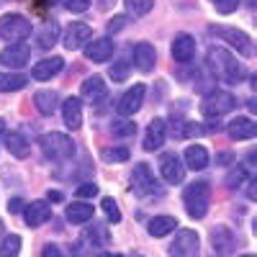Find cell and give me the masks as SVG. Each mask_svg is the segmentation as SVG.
<instances>
[{
  "instance_id": "ba28073f",
  "label": "cell",
  "mask_w": 257,
  "mask_h": 257,
  "mask_svg": "<svg viewBox=\"0 0 257 257\" xmlns=\"http://www.w3.org/2000/svg\"><path fill=\"white\" fill-rule=\"evenodd\" d=\"M198 231H193V229H180L175 234V239L173 244H170V257H196L198 252Z\"/></svg>"
},
{
  "instance_id": "7dc6e473",
  "label": "cell",
  "mask_w": 257,
  "mask_h": 257,
  "mask_svg": "<svg viewBox=\"0 0 257 257\" xmlns=\"http://www.w3.org/2000/svg\"><path fill=\"white\" fill-rule=\"evenodd\" d=\"M0 231H6V226H3V221H0Z\"/></svg>"
},
{
  "instance_id": "60d3db41",
  "label": "cell",
  "mask_w": 257,
  "mask_h": 257,
  "mask_svg": "<svg viewBox=\"0 0 257 257\" xmlns=\"http://www.w3.org/2000/svg\"><path fill=\"white\" fill-rule=\"evenodd\" d=\"M8 208H11V213H21V211H24V208H26V203H24V201H21V198H13V201L8 203Z\"/></svg>"
},
{
  "instance_id": "44dd1931",
  "label": "cell",
  "mask_w": 257,
  "mask_h": 257,
  "mask_svg": "<svg viewBox=\"0 0 257 257\" xmlns=\"http://www.w3.org/2000/svg\"><path fill=\"white\" fill-rule=\"evenodd\" d=\"M113 41L111 39H95L93 44L85 47V57H88L90 62H108L113 57Z\"/></svg>"
},
{
  "instance_id": "681fc988",
  "label": "cell",
  "mask_w": 257,
  "mask_h": 257,
  "mask_svg": "<svg viewBox=\"0 0 257 257\" xmlns=\"http://www.w3.org/2000/svg\"><path fill=\"white\" fill-rule=\"evenodd\" d=\"M132 257H142V254H132Z\"/></svg>"
},
{
  "instance_id": "52a82bcc",
  "label": "cell",
  "mask_w": 257,
  "mask_h": 257,
  "mask_svg": "<svg viewBox=\"0 0 257 257\" xmlns=\"http://www.w3.org/2000/svg\"><path fill=\"white\" fill-rule=\"evenodd\" d=\"M211 34L219 36V39H224L229 47H234V49H237L239 54H244V57H252V54H254L252 39H249L242 29H234V26H213Z\"/></svg>"
},
{
  "instance_id": "3957f363",
  "label": "cell",
  "mask_w": 257,
  "mask_h": 257,
  "mask_svg": "<svg viewBox=\"0 0 257 257\" xmlns=\"http://www.w3.org/2000/svg\"><path fill=\"white\" fill-rule=\"evenodd\" d=\"M39 147L49 160H70L75 155V144L67 134H59V132H49V134H41L39 137Z\"/></svg>"
},
{
  "instance_id": "d6986e66",
  "label": "cell",
  "mask_w": 257,
  "mask_h": 257,
  "mask_svg": "<svg viewBox=\"0 0 257 257\" xmlns=\"http://www.w3.org/2000/svg\"><path fill=\"white\" fill-rule=\"evenodd\" d=\"M229 137L234 142H244V139H254L257 137V123L252 118H244V116H237L231 123H229Z\"/></svg>"
},
{
  "instance_id": "f546056e",
  "label": "cell",
  "mask_w": 257,
  "mask_h": 257,
  "mask_svg": "<svg viewBox=\"0 0 257 257\" xmlns=\"http://www.w3.org/2000/svg\"><path fill=\"white\" fill-rule=\"evenodd\" d=\"M100 157H103V162H126L132 157V152L126 147H105L100 152Z\"/></svg>"
},
{
  "instance_id": "8992f818",
  "label": "cell",
  "mask_w": 257,
  "mask_h": 257,
  "mask_svg": "<svg viewBox=\"0 0 257 257\" xmlns=\"http://www.w3.org/2000/svg\"><path fill=\"white\" fill-rule=\"evenodd\" d=\"M132 188L139 198H149V196H160V183L155 180V173L147 162H139L132 173Z\"/></svg>"
},
{
  "instance_id": "83f0119b",
  "label": "cell",
  "mask_w": 257,
  "mask_h": 257,
  "mask_svg": "<svg viewBox=\"0 0 257 257\" xmlns=\"http://www.w3.org/2000/svg\"><path fill=\"white\" fill-rule=\"evenodd\" d=\"M6 149H8L13 157H18V160L29 157V142L24 139V134H18V132L6 134Z\"/></svg>"
},
{
  "instance_id": "7402d4cb",
  "label": "cell",
  "mask_w": 257,
  "mask_h": 257,
  "mask_svg": "<svg viewBox=\"0 0 257 257\" xmlns=\"http://www.w3.org/2000/svg\"><path fill=\"white\" fill-rule=\"evenodd\" d=\"M105 95H108V88H105V82L100 75H93L82 82V98L88 103H100Z\"/></svg>"
},
{
  "instance_id": "1f68e13d",
  "label": "cell",
  "mask_w": 257,
  "mask_h": 257,
  "mask_svg": "<svg viewBox=\"0 0 257 257\" xmlns=\"http://www.w3.org/2000/svg\"><path fill=\"white\" fill-rule=\"evenodd\" d=\"M128 13H134V16H147L149 11L155 8V0H123Z\"/></svg>"
},
{
  "instance_id": "4dcf8cb0",
  "label": "cell",
  "mask_w": 257,
  "mask_h": 257,
  "mask_svg": "<svg viewBox=\"0 0 257 257\" xmlns=\"http://www.w3.org/2000/svg\"><path fill=\"white\" fill-rule=\"evenodd\" d=\"M18 252H21V237H16V234L0 242V257H18Z\"/></svg>"
},
{
  "instance_id": "4fadbf2b",
  "label": "cell",
  "mask_w": 257,
  "mask_h": 257,
  "mask_svg": "<svg viewBox=\"0 0 257 257\" xmlns=\"http://www.w3.org/2000/svg\"><path fill=\"white\" fill-rule=\"evenodd\" d=\"M62 67H64V59L62 57H47V59L36 62V67L31 70V77L39 80V82H47V80L57 77L62 72Z\"/></svg>"
},
{
  "instance_id": "74e56055",
  "label": "cell",
  "mask_w": 257,
  "mask_h": 257,
  "mask_svg": "<svg viewBox=\"0 0 257 257\" xmlns=\"http://www.w3.org/2000/svg\"><path fill=\"white\" fill-rule=\"evenodd\" d=\"M90 3L93 0H67L64 6H67V11H72V13H85L90 8Z\"/></svg>"
},
{
  "instance_id": "836d02e7",
  "label": "cell",
  "mask_w": 257,
  "mask_h": 257,
  "mask_svg": "<svg viewBox=\"0 0 257 257\" xmlns=\"http://www.w3.org/2000/svg\"><path fill=\"white\" fill-rule=\"evenodd\" d=\"M100 206H103V211H105V216H108V221H113V224L121 221V211H118V206H116L113 198H103Z\"/></svg>"
},
{
  "instance_id": "7bdbcfd3",
  "label": "cell",
  "mask_w": 257,
  "mask_h": 257,
  "mask_svg": "<svg viewBox=\"0 0 257 257\" xmlns=\"http://www.w3.org/2000/svg\"><path fill=\"white\" fill-rule=\"evenodd\" d=\"M98 257H123V254H118V252H98Z\"/></svg>"
},
{
  "instance_id": "6da1fadb",
  "label": "cell",
  "mask_w": 257,
  "mask_h": 257,
  "mask_svg": "<svg viewBox=\"0 0 257 257\" xmlns=\"http://www.w3.org/2000/svg\"><path fill=\"white\" fill-rule=\"evenodd\" d=\"M208 67L226 85H234V82L244 80V67L237 62V57H234L229 49H224V47H216V49L208 52Z\"/></svg>"
},
{
  "instance_id": "7a4b0ae2",
  "label": "cell",
  "mask_w": 257,
  "mask_h": 257,
  "mask_svg": "<svg viewBox=\"0 0 257 257\" xmlns=\"http://www.w3.org/2000/svg\"><path fill=\"white\" fill-rule=\"evenodd\" d=\"M183 203H185V211L188 216L193 219H203L208 213V206H211V185L206 180H198V183H190L183 193Z\"/></svg>"
},
{
  "instance_id": "484cf974",
  "label": "cell",
  "mask_w": 257,
  "mask_h": 257,
  "mask_svg": "<svg viewBox=\"0 0 257 257\" xmlns=\"http://www.w3.org/2000/svg\"><path fill=\"white\" fill-rule=\"evenodd\" d=\"M175 226H178L175 216H155V219H149V224H147V229H149L152 237H165V234L175 231Z\"/></svg>"
},
{
  "instance_id": "2e32d148",
  "label": "cell",
  "mask_w": 257,
  "mask_h": 257,
  "mask_svg": "<svg viewBox=\"0 0 257 257\" xmlns=\"http://www.w3.org/2000/svg\"><path fill=\"white\" fill-rule=\"evenodd\" d=\"M167 139V126L162 118H155L152 123L147 126V134H144V149L147 152H155V149H160Z\"/></svg>"
},
{
  "instance_id": "603a6c76",
  "label": "cell",
  "mask_w": 257,
  "mask_h": 257,
  "mask_svg": "<svg viewBox=\"0 0 257 257\" xmlns=\"http://www.w3.org/2000/svg\"><path fill=\"white\" fill-rule=\"evenodd\" d=\"M34 105L39 108L41 116H52L57 111V105H59V95L54 90H39L34 95Z\"/></svg>"
},
{
  "instance_id": "9c48e42d",
  "label": "cell",
  "mask_w": 257,
  "mask_h": 257,
  "mask_svg": "<svg viewBox=\"0 0 257 257\" xmlns=\"http://www.w3.org/2000/svg\"><path fill=\"white\" fill-rule=\"evenodd\" d=\"M144 95H147V85H142V82H137L134 88H128L123 95H121V100H118V105H116V111H118V116H123V118H128V116H134L139 108H142V103H144Z\"/></svg>"
},
{
  "instance_id": "f1b7e54d",
  "label": "cell",
  "mask_w": 257,
  "mask_h": 257,
  "mask_svg": "<svg viewBox=\"0 0 257 257\" xmlns=\"http://www.w3.org/2000/svg\"><path fill=\"white\" fill-rule=\"evenodd\" d=\"M90 219H93V206L90 203L77 201V203L67 206V221H72V224H88Z\"/></svg>"
},
{
  "instance_id": "b9f144b4",
  "label": "cell",
  "mask_w": 257,
  "mask_h": 257,
  "mask_svg": "<svg viewBox=\"0 0 257 257\" xmlns=\"http://www.w3.org/2000/svg\"><path fill=\"white\" fill-rule=\"evenodd\" d=\"M41 257H62V252H59V247L47 244V247H44V252H41Z\"/></svg>"
},
{
  "instance_id": "ee69618b",
  "label": "cell",
  "mask_w": 257,
  "mask_h": 257,
  "mask_svg": "<svg viewBox=\"0 0 257 257\" xmlns=\"http://www.w3.org/2000/svg\"><path fill=\"white\" fill-rule=\"evenodd\" d=\"M49 201H62V193H57V190L52 193V190H49Z\"/></svg>"
},
{
  "instance_id": "e0dca14e",
  "label": "cell",
  "mask_w": 257,
  "mask_h": 257,
  "mask_svg": "<svg viewBox=\"0 0 257 257\" xmlns=\"http://www.w3.org/2000/svg\"><path fill=\"white\" fill-rule=\"evenodd\" d=\"M193 57H196V39L188 36V34L175 36V41H173V59L180 62V64H188Z\"/></svg>"
},
{
  "instance_id": "bcb514c9",
  "label": "cell",
  "mask_w": 257,
  "mask_h": 257,
  "mask_svg": "<svg viewBox=\"0 0 257 257\" xmlns=\"http://www.w3.org/2000/svg\"><path fill=\"white\" fill-rule=\"evenodd\" d=\"M3 134H6V121L0 118V137H3Z\"/></svg>"
},
{
  "instance_id": "f6af8a7d",
  "label": "cell",
  "mask_w": 257,
  "mask_h": 257,
  "mask_svg": "<svg viewBox=\"0 0 257 257\" xmlns=\"http://www.w3.org/2000/svg\"><path fill=\"white\" fill-rule=\"evenodd\" d=\"M219 162H221V165H226V162H231V155H221V157H219Z\"/></svg>"
},
{
  "instance_id": "8fae6325",
  "label": "cell",
  "mask_w": 257,
  "mask_h": 257,
  "mask_svg": "<svg viewBox=\"0 0 257 257\" xmlns=\"http://www.w3.org/2000/svg\"><path fill=\"white\" fill-rule=\"evenodd\" d=\"M93 29L88 24H82V21H72V24L67 26V31H64V47L67 49H80L88 44Z\"/></svg>"
},
{
  "instance_id": "ffe728a7",
  "label": "cell",
  "mask_w": 257,
  "mask_h": 257,
  "mask_svg": "<svg viewBox=\"0 0 257 257\" xmlns=\"http://www.w3.org/2000/svg\"><path fill=\"white\" fill-rule=\"evenodd\" d=\"M62 118L67 128H80L82 126V100L80 98H67L62 103Z\"/></svg>"
},
{
  "instance_id": "d6a6232c",
  "label": "cell",
  "mask_w": 257,
  "mask_h": 257,
  "mask_svg": "<svg viewBox=\"0 0 257 257\" xmlns=\"http://www.w3.org/2000/svg\"><path fill=\"white\" fill-rule=\"evenodd\" d=\"M247 175H249V173H247V167H242V165H239V167H234L231 173L226 175V188H231V190H234V188H239V185L247 180Z\"/></svg>"
},
{
  "instance_id": "30bf717a",
  "label": "cell",
  "mask_w": 257,
  "mask_h": 257,
  "mask_svg": "<svg viewBox=\"0 0 257 257\" xmlns=\"http://www.w3.org/2000/svg\"><path fill=\"white\" fill-rule=\"evenodd\" d=\"M160 175H162V180L170 183V185L183 183L185 167H183V162H180V157H178L175 152H167V155L160 157Z\"/></svg>"
},
{
  "instance_id": "8d00e7d4",
  "label": "cell",
  "mask_w": 257,
  "mask_h": 257,
  "mask_svg": "<svg viewBox=\"0 0 257 257\" xmlns=\"http://www.w3.org/2000/svg\"><path fill=\"white\" fill-rule=\"evenodd\" d=\"M211 3H213V8H216L219 13H234L237 6H239V0H211Z\"/></svg>"
},
{
  "instance_id": "ab89813d",
  "label": "cell",
  "mask_w": 257,
  "mask_h": 257,
  "mask_svg": "<svg viewBox=\"0 0 257 257\" xmlns=\"http://www.w3.org/2000/svg\"><path fill=\"white\" fill-rule=\"evenodd\" d=\"M126 24H128L126 16H113V18L108 21V31H111V34H118V31H123Z\"/></svg>"
},
{
  "instance_id": "5bb4252c",
  "label": "cell",
  "mask_w": 257,
  "mask_h": 257,
  "mask_svg": "<svg viewBox=\"0 0 257 257\" xmlns=\"http://www.w3.org/2000/svg\"><path fill=\"white\" fill-rule=\"evenodd\" d=\"M234 244H237V239H234V234L229 226H213L211 229V247L216 254H229L234 252Z\"/></svg>"
},
{
  "instance_id": "277c9868",
  "label": "cell",
  "mask_w": 257,
  "mask_h": 257,
  "mask_svg": "<svg viewBox=\"0 0 257 257\" xmlns=\"http://www.w3.org/2000/svg\"><path fill=\"white\" fill-rule=\"evenodd\" d=\"M31 36V24L18 16V13H8L0 18V39L8 41V44H24V39Z\"/></svg>"
},
{
  "instance_id": "4316f807",
  "label": "cell",
  "mask_w": 257,
  "mask_h": 257,
  "mask_svg": "<svg viewBox=\"0 0 257 257\" xmlns=\"http://www.w3.org/2000/svg\"><path fill=\"white\" fill-rule=\"evenodd\" d=\"M29 77L21 72H0V93H16L21 88H26Z\"/></svg>"
},
{
  "instance_id": "ac0fdd59",
  "label": "cell",
  "mask_w": 257,
  "mask_h": 257,
  "mask_svg": "<svg viewBox=\"0 0 257 257\" xmlns=\"http://www.w3.org/2000/svg\"><path fill=\"white\" fill-rule=\"evenodd\" d=\"M29 57H31V47H26V44H13V47H8L3 54H0V64H6V67H24V64L29 62Z\"/></svg>"
},
{
  "instance_id": "d590c367",
  "label": "cell",
  "mask_w": 257,
  "mask_h": 257,
  "mask_svg": "<svg viewBox=\"0 0 257 257\" xmlns=\"http://www.w3.org/2000/svg\"><path fill=\"white\" fill-rule=\"evenodd\" d=\"M111 132H113L116 137H132V134L137 132V126H134L132 121H118V123H113Z\"/></svg>"
},
{
  "instance_id": "cb8c5ba5",
  "label": "cell",
  "mask_w": 257,
  "mask_h": 257,
  "mask_svg": "<svg viewBox=\"0 0 257 257\" xmlns=\"http://www.w3.org/2000/svg\"><path fill=\"white\" fill-rule=\"evenodd\" d=\"M59 26L54 24V21H49V24H44L39 31H36V47L39 49H49V47H54L57 41H59Z\"/></svg>"
},
{
  "instance_id": "d4e9b609",
  "label": "cell",
  "mask_w": 257,
  "mask_h": 257,
  "mask_svg": "<svg viewBox=\"0 0 257 257\" xmlns=\"http://www.w3.org/2000/svg\"><path fill=\"white\" fill-rule=\"evenodd\" d=\"M185 165L190 170H203L208 165V149L203 144H190L185 149Z\"/></svg>"
},
{
  "instance_id": "5b68a950",
  "label": "cell",
  "mask_w": 257,
  "mask_h": 257,
  "mask_svg": "<svg viewBox=\"0 0 257 257\" xmlns=\"http://www.w3.org/2000/svg\"><path fill=\"white\" fill-rule=\"evenodd\" d=\"M231 108H237V98H234L231 93H226V90H211L201 100V111L208 118H219V116L229 113Z\"/></svg>"
},
{
  "instance_id": "e575fe53",
  "label": "cell",
  "mask_w": 257,
  "mask_h": 257,
  "mask_svg": "<svg viewBox=\"0 0 257 257\" xmlns=\"http://www.w3.org/2000/svg\"><path fill=\"white\" fill-rule=\"evenodd\" d=\"M108 72H111V80H113V82L126 80V77H128V62H116Z\"/></svg>"
},
{
  "instance_id": "c3c4849f",
  "label": "cell",
  "mask_w": 257,
  "mask_h": 257,
  "mask_svg": "<svg viewBox=\"0 0 257 257\" xmlns=\"http://www.w3.org/2000/svg\"><path fill=\"white\" fill-rule=\"evenodd\" d=\"M239 257H254V254H239Z\"/></svg>"
},
{
  "instance_id": "9a60e30c",
  "label": "cell",
  "mask_w": 257,
  "mask_h": 257,
  "mask_svg": "<svg viewBox=\"0 0 257 257\" xmlns=\"http://www.w3.org/2000/svg\"><path fill=\"white\" fill-rule=\"evenodd\" d=\"M52 216V208L47 201H34L24 208V221L26 226H41V224H47Z\"/></svg>"
},
{
  "instance_id": "7c38bea8",
  "label": "cell",
  "mask_w": 257,
  "mask_h": 257,
  "mask_svg": "<svg viewBox=\"0 0 257 257\" xmlns=\"http://www.w3.org/2000/svg\"><path fill=\"white\" fill-rule=\"evenodd\" d=\"M132 59H134L137 70L149 72L155 67V62H157V52H155V47L149 44V41H139V44H134V49H132Z\"/></svg>"
},
{
  "instance_id": "f35d334b",
  "label": "cell",
  "mask_w": 257,
  "mask_h": 257,
  "mask_svg": "<svg viewBox=\"0 0 257 257\" xmlns=\"http://www.w3.org/2000/svg\"><path fill=\"white\" fill-rule=\"evenodd\" d=\"M77 196H80V198H93V196H98V185H95V183H82V185L77 188Z\"/></svg>"
}]
</instances>
